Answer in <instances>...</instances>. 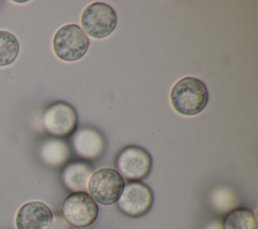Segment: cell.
<instances>
[{
	"label": "cell",
	"instance_id": "obj_1",
	"mask_svg": "<svg viewBox=\"0 0 258 229\" xmlns=\"http://www.w3.org/2000/svg\"><path fill=\"white\" fill-rule=\"evenodd\" d=\"M169 96L172 108L183 116H194L201 113L209 100L206 85L194 77L179 79L172 86Z\"/></svg>",
	"mask_w": 258,
	"mask_h": 229
},
{
	"label": "cell",
	"instance_id": "obj_2",
	"mask_svg": "<svg viewBox=\"0 0 258 229\" xmlns=\"http://www.w3.org/2000/svg\"><path fill=\"white\" fill-rule=\"evenodd\" d=\"M125 187L124 179L111 167L99 168L91 175L87 190L96 203L109 206L116 204Z\"/></svg>",
	"mask_w": 258,
	"mask_h": 229
},
{
	"label": "cell",
	"instance_id": "obj_3",
	"mask_svg": "<svg viewBox=\"0 0 258 229\" xmlns=\"http://www.w3.org/2000/svg\"><path fill=\"white\" fill-rule=\"evenodd\" d=\"M89 37L77 24H66L58 28L52 38L55 55L63 62L82 59L89 48Z\"/></svg>",
	"mask_w": 258,
	"mask_h": 229
},
{
	"label": "cell",
	"instance_id": "obj_4",
	"mask_svg": "<svg viewBox=\"0 0 258 229\" xmlns=\"http://www.w3.org/2000/svg\"><path fill=\"white\" fill-rule=\"evenodd\" d=\"M99 208L95 200L87 192H73L63 200L60 214L61 218L75 228H84L98 217Z\"/></svg>",
	"mask_w": 258,
	"mask_h": 229
},
{
	"label": "cell",
	"instance_id": "obj_5",
	"mask_svg": "<svg viewBox=\"0 0 258 229\" xmlns=\"http://www.w3.org/2000/svg\"><path fill=\"white\" fill-rule=\"evenodd\" d=\"M117 24L115 10L103 2L88 5L82 13L81 25L86 35L95 39H102L110 35Z\"/></svg>",
	"mask_w": 258,
	"mask_h": 229
},
{
	"label": "cell",
	"instance_id": "obj_6",
	"mask_svg": "<svg viewBox=\"0 0 258 229\" xmlns=\"http://www.w3.org/2000/svg\"><path fill=\"white\" fill-rule=\"evenodd\" d=\"M117 171L123 179L139 182L146 178L152 167V158L143 147L129 145L121 149L115 161Z\"/></svg>",
	"mask_w": 258,
	"mask_h": 229
},
{
	"label": "cell",
	"instance_id": "obj_7",
	"mask_svg": "<svg viewBox=\"0 0 258 229\" xmlns=\"http://www.w3.org/2000/svg\"><path fill=\"white\" fill-rule=\"evenodd\" d=\"M43 126L45 130L53 136L68 137L77 130V111L67 102H53L44 111Z\"/></svg>",
	"mask_w": 258,
	"mask_h": 229
},
{
	"label": "cell",
	"instance_id": "obj_8",
	"mask_svg": "<svg viewBox=\"0 0 258 229\" xmlns=\"http://www.w3.org/2000/svg\"><path fill=\"white\" fill-rule=\"evenodd\" d=\"M153 204L151 190L140 182H129L125 185L117 207L124 215L137 218L145 215Z\"/></svg>",
	"mask_w": 258,
	"mask_h": 229
},
{
	"label": "cell",
	"instance_id": "obj_9",
	"mask_svg": "<svg viewBox=\"0 0 258 229\" xmlns=\"http://www.w3.org/2000/svg\"><path fill=\"white\" fill-rule=\"evenodd\" d=\"M53 215L49 207L40 201L24 203L15 215L16 229H48Z\"/></svg>",
	"mask_w": 258,
	"mask_h": 229
},
{
	"label": "cell",
	"instance_id": "obj_10",
	"mask_svg": "<svg viewBox=\"0 0 258 229\" xmlns=\"http://www.w3.org/2000/svg\"><path fill=\"white\" fill-rule=\"evenodd\" d=\"M73 147L81 157L95 159L105 150V139L102 134L92 127H82L73 136Z\"/></svg>",
	"mask_w": 258,
	"mask_h": 229
},
{
	"label": "cell",
	"instance_id": "obj_11",
	"mask_svg": "<svg viewBox=\"0 0 258 229\" xmlns=\"http://www.w3.org/2000/svg\"><path fill=\"white\" fill-rule=\"evenodd\" d=\"M93 174V167L85 161H73L62 170V182L72 192H85Z\"/></svg>",
	"mask_w": 258,
	"mask_h": 229
},
{
	"label": "cell",
	"instance_id": "obj_12",
	"mask_svg": "<svg viewBox=\"0 0 258 229\" xmlns=\"http://www.w3.org/2000/svg\"><path fill=\"white\" fill-rule=\"evenodd\" d=\"M222 229H258L257 219L250 209L239 207L226 214Z\"/></svg>",
	"mask_w": 258,
	"mask_h": 229
},
{
	"label": "cell",
	"instance_id": "obj_13",
	"mask_svg": "<svg viewBox=\"0 0 258 229\" xmlns=\"http://www.w3.org/2000/svg\"><path fill=\"white\" fill-rule=\"evenodd\" d=\"M41 156L47 164L57 166L69 158L70 149L63 141L48 140L42 145Z\"/></svg>",
	"mask_w": 258,
	"mask_h": 229
},
{
	"label": "cell",
	"instance_id": "obj_14",
	"mask_svg": "<svg viewBox=\"0 0 258 229\" xmlns=\"http://www.w3.org/2000/svg\"><path fill=\"white\" fill-rule=\"evenodd\" d=\"M19 53V42L14 34L0 30V67L13 64Z\"/></svg>",
	"mask_w": 258,
	"mask_h": 229
},
{
	"label": "cell",
	"instance_id": "obj_15",
	"mask_svg": "<svg viewBox=\"0 0 258 229\" xmlns=\"http://www.w3.org/2000/svg\"><path fill=\"white\" fill-rule=\"evenodd\" d=\"M48 229H72V227L61 218V216H53Z\"/></svg>",
	"mask_w": 258,
	"mask_h": 229
}]
</instances>
